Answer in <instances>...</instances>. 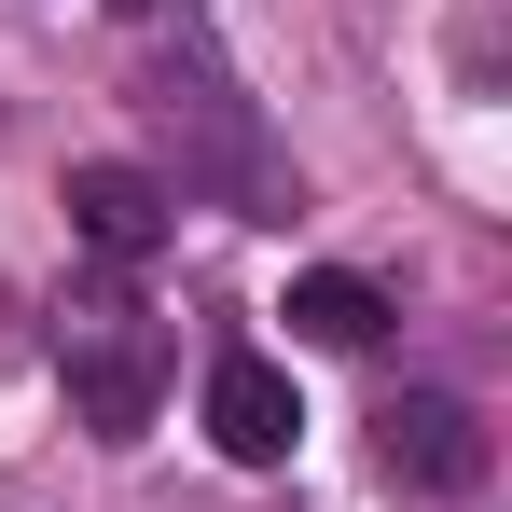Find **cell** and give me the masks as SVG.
<instances>
[{"label":"cell","mask_w":512,"mask_h":512,"mask_svg":"<svg viewBox=\"0 0 512 512\" xmlns=\"http://www.w3.org/2000/svg\"><path fill=\"white\" fill-rule=\"evenodd\" d=\"M167 319L125 291V277H84V291H56V374H70V402H84L97 443H139L153 402H167Z\"/></svg>","instance_id":"cell-1"},{"label":"cell","mask_w":512,"mask_h":512,"mask_svg":"<svg viewBox=\"0 0 512 512\" xmlns=\"http://www.w3.org/2000/svg\"><path fill=\"white\" fill-rule=\"evenodd\" d=\"M153 125L180 139V180H208V194H236L250 222H291L305 194H291V167L263 153V125H250V97H236V70L222 56H180L167 84H153ZM167 180V194H180Z\"/></svg>","instance_id":"cell-2"},{"label":"cell","mask_w":512,"mask_h":512,"mask_svg":"<svg viewBox=\"0 0 512 512\" xmlns=\"http://www.w3.org/2000/svg\"><path fill=\"white\" fill-rule=\"evenodd\" d=\"M374 457H388L402 499H471V485L499 471V443H485V416H471L457 388H402V402L374 416Z\"/></svg>","instance_id":"cell-3"},{"label":"cell","mask_w":512,"mask_h":512,"mask_svg":"<svg viewBox=\"0 0 512 512\" xmlns=\"http://www.w3.org/2000/svg\"><path fill=\"white\" fill-rule=\"evenodd\" d=\"M208 443H222L236 471H277V457L305 443V402H291V374H277L263 346H222V360H208Z\"/></svg>","instance_id":"cell-4"},{"label":"cell","mask_w":512,"mask_h":512,"mask_svg":"<svg viewBox=\"0 0 512 512\" xmlns=\"http://www.w3.org/2000/svg\"><path fill=\"white\" fill-rule=\"evenodd\" d=\"M56 208H70V236H84L97 263H153L180 194H167L153 167H125V153H97V167H70V194H56Z\"/></svg>","instance_id":"cell-5"},{"label":"cell","mask_w":512,"mask_h":512,"mask_svg":"<svg viewBox=\"0 0 512 512\" xmlns=\"http://www.w3.org/2000/svg\"><path fill=\"white\" fill-rule=\"evenodd\" d=\"M305 346H374L388 333V291L374 277H346V263H319V277H291V305H277Z\"/></svg>","instance_id":"cell-6"},{"label":"cell","mask_w":512,"mask_h":512,"mask_svg":"<svg viewBox=\"0 0 512 512\" xmlns=\"http://www.w3.org/2000/svg\"><path fill=\"white\" fill-rule=\"evenodd\" d=\"M111 14H125V28H194L208 0H111Z\"/></svg>","instance_id":"cell-7"}]
</instances>
